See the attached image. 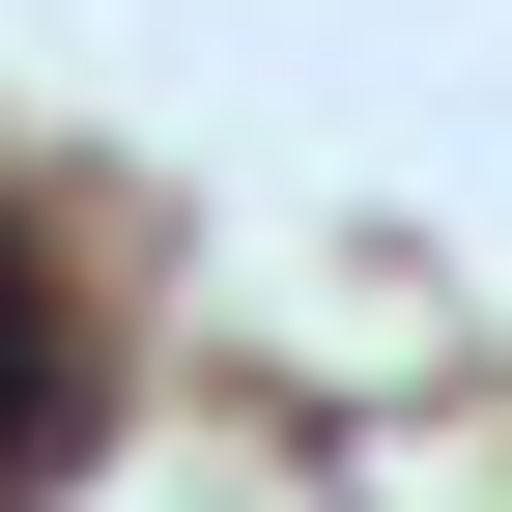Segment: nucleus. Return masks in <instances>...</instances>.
Returning <instances> with one entry per match:
<instances>
[{
  "mask_svg": "<svg viewBox=\"0 0 512 512\" xmlns=\"http://www.w3.org/2000/svg\"><path fill=\"white\" fill-rule=\"evenodd\" d=\"M57 427H86V370H57V285H29V256H0V484H29Z\"/></svg>",
  "mask_w": 512,
  "mask_h": 512,
  "instance_id": "1",
  "label": "nucleus"
}]
</instances>
